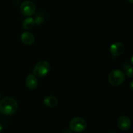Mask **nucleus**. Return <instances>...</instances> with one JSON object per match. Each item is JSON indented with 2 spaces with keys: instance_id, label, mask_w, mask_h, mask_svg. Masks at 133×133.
<instances>
[{
  "instance_id": "nucleus-1",
  "label": "nucleus",
  "mask_w": 133,
  "mask_h": 133,
  "mask_svg": "<svg viewBox=\"0 0 133 133\" xmlns=\"http://www.w3.org/2000/svg\"><path fill=\"white\" fill-rule=\"evenodd\" d=\"M18 110V103L11 97H6L0 101V112L5 116H10Z\"/></svg>"
},
{
  "instance_id": "nucleus-2",
  "label": "nucleus",
  "mask_w": 133,
  "mask_h": 133,
  "mask_svg": "<svg viewBox=\"0 0 133 133\" xmlns=\"http://www.w3.org/2000/svg\"><path fill=\"white\" fill-rule=\"evenodd\" d=\"M125 79V75L123 71L119 70H114L109 74L108 80L109 83L114 87L121 85Z\"/></svg>"
},
{
  "instance_id": "nucleus-3",
  "label": "nucleus",
  "mask_w": 133,
  "mask_h": 133,
  "mask_svg": "<svg viewBox=\"0 0 133 133\" xmlns=\"http://www.w3.org/2000/svg\"><path fill=\"white\" fill-rule=\"evenodd\" d=\"M70 129L75 132H81L87 127V123L83 118L75 117L71 119L69 123Z\"/></svg>"
},
{
  "instance_id": "nucleus-4",
  "label": "nucleus",
  "mask_w": 133,
  "mask_h": 133,
  "mask_svg": "<svg viewBox=\"0 0 133 133\" xmlns=\"http://www.w3.org/2000/svg\"><path fill=\"white\" fill-rule=\"evenodd\" d=\"M50 70L51 66L49 62L45 61H42L38 62L35 66L33 73L36 76L39 77H44L48 75Z\"/></svg>"
},
{
  "instance_id": "nucleus-5",
  "label": "nucleus",
  "mask_w": 133,
  "mask_h": 133,
  "mask_svg": "<svg viewBox=\"0 0 133 133\" xmlns=\"http://www.w3.org/2000/svg\"><path fill=\"white\" fill-rule=\"evenodd\" d=\"M20 11L24 16H31L36 11V5L31 1H25L21 5Z\"/></svg>"
},
{
  "instance_id": "nucleus-6",
  "label": "nucleus",
  "mask_w": 133,
  "mask_h": 133,
  "mask_svg": "<svg viewBox=\"0 0 133 133\" xmlns=\"http://www.w3.org/2000/svg\"><path fill=\"white\" fill-rule=\"evenodd\" d=\"M124 50V45L122 43L118 42L113 43L110 47V53L113 56H115V57H118L123 54Z\"/></svg>"
},
{
  "instance_id": "nucleus-7",
  "label": "nucleus",
  "mask_w": 133,
  "mask_h": 133,
  "mask_svg": "<svg viewBox=\"0 0 133 133\" xmlns=\"http://www.w3.org/2000/svg\"><path fill=\"white\" fill-rule=\"evenodd\" d=\"M118 127L123 131H127L130 128L131 125V122L129 118L127 116H121L118 119V122H117Z\"/></svg>"
},
{
  "instance_id": "nucleus-8",
  "label": "nucleus",
  "mask_w": 133,
  "mask_h": 133,
  "mask_svg": "<svg viewBox=\"0 0 133 133\" xmlns=\"http://www.w3.org/2000/svg\"><path fill=\"white\" fill-rule=\"evenodd\" d=\"M38 82L36 75L34 74H29L26 79V85L30 90H35L37 88Z\"/></svg>"
},
{
  "instance_id": "nucleus-9",
  "label": "nucleus",
  "mask_w": 133,
  "mask_h": 133,
  "mask_svg": "<svg viewBox=\"0 0 133 133\" xmlns=\"http://www.w3.org/2000/svg\"><path fill=\"white\" fill-rule=\"evenodd\" d=\"M20 38L22 43L27 45H30L33 44L35 39L34 35L31 32H27V31L22 34Z\"/></svg>"
},
{
  "instance_id": "nucleus-10",
  "label": "nucleus",
  "mask_w": 133,
  "mask_h": 133,
  "mask_svg": "<svg viewBox=\"0 0 133 133\" xmlns=\"http://www.w3.org/2000/svg\"><path fill=\"white\" fill-rule=\"evenodd\" d=\"M44 103L48 107L53 108L58 104V99L53 96H48L44 99Z\"/></svg>"
},
{
  "instance_id": "nucleus-11",
  "label": "nucleus",
  "mask_w": 133,
  "mask_h": 133,
  "mask_svg": "<svg viewBox=\"0 0 133 133\" xmlns=\"http://www.w3.org/2000/svg\"><path fill=\"white\" fill-rule=\"evenodd\" d=\"M35 25V19L32 17H28V18H25L24 20L23 21L22 23V27L23 29L26 30H29L33 28L34 26Z\"/></svg>"
},
{
  "instance_id": "nucleus-12",
  "label": "nucleus",
  "mask_w": 133,
  "mask_h": 133,
  "mask_svg": "<svg viewBox=\"0 0 133 133\" xmlns=\"http://www.w3.org/2000/svg\"><path fill=\"white\" fill-rule=\"evenodd\" d=\"M35 24L38 25H40L44 22V19H43V18L41 16H37L35 19Z\"/></svg>"
},
{
  "instance_id": "nucleus-13",
  "label": "nucleus",
  "mask_w": 133,
  "mask_h": 133,
  "mask_svg": "<svg viewBox=\"0 0 133 133\" xmlns=\"http://www.w3.org/2000/svg\"><path fill=\"white\" fill-rule=\"evenodd\" d=\"M126 71H127V75L130 78H132V74H133V72H132V68L131 67V66H129V67H128V68L126 70Z\"/></svg>"
},
{
  "instance_id": "nucleus-14",
  "label": "nucleus",
  "mask_w": 133,
  "mask_h": 133,
  "mask_svg": "<svg viewBox=\"0 0 133 133\" xmlns=\"http://www.w3.org/2000/svg\"><path fill=\"white\" fill-rule=\"evenodd\" d=\"M2 129H3V126H2V125L0 124V132H1V131H2Z\"/></svg>"
},
{
  "instance_id": "nucleus-15",
  "label": "nucleus",
  "mask_w": 133,
  "mask_h": 133,
  "mask_svg": "<svg viewBox=\"0 0 133 133\" xmlns=\"http://www.w3.org/2000/svg\"><path fill=\"white\" fill-rule=\"evenodd\" d=\"M127 1L131 3H133V0H127Z\"/></svg>"
},
{
  "instance_id": "nucleus-16",
  "label": "nucleus",
  "mask_w": 133,
  "mask_h": 133,
  "mask_svg": "<svg viewBox=\"0 0 133 133\" xmlns=\"http://www.w3.org/2000/svg\"><path fill=\"white\" fill-rule=\"evenodd\" d=\"M131 89H132V81L131 82Z\"/></svg>"
},
{
  "instance_id": "nucleus-17",
  "label": "nucleus",
  "mask_w": 133,
  "mask_h": 133,
  "mask_svg": "<svg viewBox=\"0 0 133 133\" xmlns=\"http://www.w3.org/2000/svg\"><path fill=\"white\" fill-rule=\"evenodd\" d=\"M110 133H116V132H110Z\"/></svg>"
},
{
  "instance_id": "nucleus-18",
  "label": "nucleus",
  "mask_w": 133,
  "mask_h": 133,
  "mask_svg": "<svg viewBox=\"0 0 133 133\" xmlns=\"http://www.w3.org/2000/svg\"><path fill=\"white\" fill-rule=\"evenodd\" d=\"M0 96H1V95H0Z\"/></svg>"
}]
</instances>
